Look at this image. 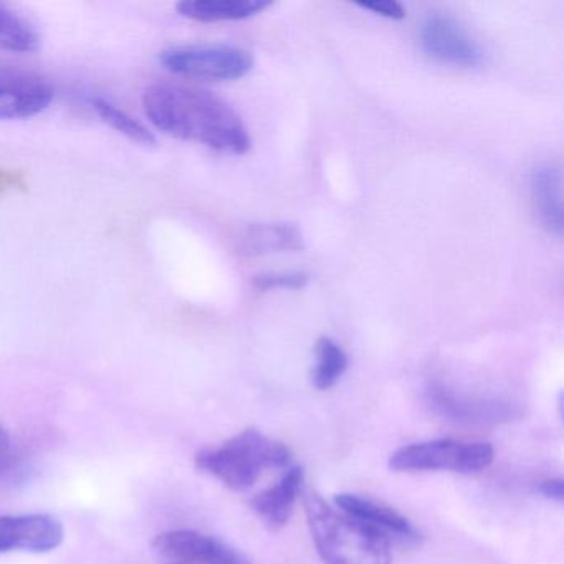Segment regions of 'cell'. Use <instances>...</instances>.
Instances as JSON below:
<instances>
[{"mask_svg": "<svg viewBox=\"0 0 564 564\" xmlns=\"http://www.w3.org/2000/svg\"><path fill=\"white\" fill-rule=\"evenodd\" d=\"M303 505L323 563L392 564V541L381 531L326 503L316 491H306Z\"/></svg>", "mask_w": 564, "mask_h": 564, "instance_id": "7a4b0ae2", "label": "cell"}, {"mask_svg": "<svg viewBox=\"0 0 564 564\" xmlns=\"http://www.w3.org/2000/svg\"><path fill=\"white\" fill-rule=\"evenodd\" d=\"M167 564H183V563H167Z\"/></svg>", "mask_w": 564, "mask_h": 564, "instance_id": "603a6c76", "label": "cell"}, {"mask_svg": "<svg viewBox=\"0 0 564 564\" xmlns=\"http://www.w3.org/2000/svg\"><path fill=\"white\" fill-rule=\"evenodd\" d=\"M310 283V275L300 270L290 272H265L253 276L252 286L259 292H272V290H302Z\"/></svg>", "mask_w": 564, "mask_h": 564, "instance_id": "d6986e66", "label": "cell"}, {"mask_svg": "<svg viewBox=\"0 0 564 564\" xmlns=\"http://www.w3.org/2000/svg\"><path fill=\"white\" fill-rule=\"evenodd\" d=\"M358 8L365 11L372 12V14L381 15V18L392 19V21H401L408 15L404 6L398 0H366V2H358Z\"/></svg>", "mask_w": 564, "mask_h": 564, "instance_id": "ffe728a7", "label": "cell"}, {"mask_svg": "<svg viewBox=\"0 0 564 564\" xmlns=\"http://www.w3.org/2000/svg\"><path fill=\"white\" fill-rule=\"evenodd\" d=\"M305 471L299 465H290L283 477L250 500V508L269 530L279 531L289 523L302 491Z\"/></svg>", "mask_w": 564, "mask_h": 564, "instance_id": "7c38bea8", "label": "cell"}, {"mask_svg": "<svg viewBox=\"0 0 564 564\" xmlns=\"http://www.w3.org/2000/svg\"><path fill=\"white\" fill-rule=\"evenodd\" d=\"M90 107L94 108L95 113L98 115L104 123L110 124L115 131L127 137L133 143L141 144V147H156V138L154 134L144 127L137 118L128 115L127 111L118 108L117 105L111 104L107 98L94 97L90 98Z\"/></svg>", "mask_w": 564, "mask_h": 564, "instance_id": "ac0fdd59", "label": "cell"}, {"mask_svg": "<svg viewBox=\"0 0 564 564\" xmlns=\"http://www.w3.org/2000/svg\"><path fill=\"white\" fill-rule=\"evenodd\" d=\"M64 541V527L47 513L0 517V554L11 551L48 553Z\"/></svg>", "mask_w": 564, "mask_h": 564, "instance_id": "30bf717a", "label": "cell"}, {"mask_svg": "<svg viewBox=\"0 0 564 564\" xmlns=\"http://www.w3.org/2000/svg\"><path fill=\"white\" fill-rule=\"evenodd\" d=\"M147 117L158 130L217 153L240 156L252 147L242 117L207 90L180 84H154L143 94Z\"/></svg>", "mask_w": 564, "mask_h": 564, "instance_id": "6da1fadb", "label": "cell"}, {"mask_svg": "<svg viewBox=\"0 0 564 564\" xmlns=\"http://www.w3.org/2000/svg\"><path fill=\"white\" fill-rule=\"evenodd\" d=\"M531 200L541 227L551 236H563V176L553 164L538 166L531 174Z\"/></svg>", "mask_w": 564, "mask_h": 564, "instance_id": "5bb4252c", "label": "cell"}, {"mask_svg": "<svg viewBox=\"0 0 564 564\" xmlns=\"http://www.w3.org/2000/svg\"><path fill=\"white\" fill-rule=\"evenodd\" d=\"M12 465H14V451H12L11 435L0 425V477L11 471Z\"/></svg>", "mask_w": 564, "mask_h": 564, "instance_id": "44dd1931", "label": "cell"}, {"mask_svg": "<svg viewBox=\"0 0 564 564\" xmlns=\"http://www.w3.org/2000/svg\"><path fill=\"white\" fill-rule=\"evenodd\" d=\"M427 402L435 414L460 425H503L523 415L520 405L497 395L468 394L444 382H431Z\"/></svg>", "mask_w": 564, "mask_h": 564, "instance_id": "8992f818", "label": "cell"}, {"mask_svg": "<svg viewBox=\"0 0 564 564\" xmlns=\"http://www.w3.org/2000/svg\"><path fill=\"white\" fill-rule=\"evenodd\" d=\"M41 47V35L22 15L0 4V51L32 54Z\"/></svg>", "mask_w": 564, "mask_h": 564, "instance_id": "e0dca14e", "label": "cell"}, {"mask_svg": "<svg viewBox=\"0 0 564 564\" xmlns=\"http://www.w3.org/2000/svg\"><path fill=\"white\" fill-rule=\"evenodd\" d=\"M54 98V87L41 75L0 65V121L37 117Z\"/></svg>", "mask_w": 564, "mask_h": 564, "instance_id": "ba28073f", "label": "cell"}, {"mask_svg": "<svg viewBox=\"0 0 564 564\" xmlns=\"http://www.w3.org/2000/svg\"><path fill=\"white\" fill-rule=\"evenodd\" d=\"M538 491L541 497L561 503L564 500V481L561 478H546L538 484Z\"/></svg>", "mask_w": 564, "mask_h": 564, "instance_id": "7402d4cb", "label": "cell"}, {"mask_svg": "<svg viewBox=\"0 0 564 564\" xmlns=\"http://www.w3.org/2000/svg\"><path fill=\"white\" fill-rule=\"evenodd\" d=\"M270 6V0H183L176 9L193 21L224 22L253 18Z\"/></svg>", "mask_w": 564, "mask_h": 564, "instance_id": "9a60e30c", "label": "cell"}, {"mask_svg": "<svg viewBox=\"0 0 564 564\" xmlns=\"http://www.w3.org/2000/svg\"><path fill=\"white\" fill-rule=\"evenodd\" d=\"M160 64L180 77L230 82L239 80L252 70L253 57L236 45L191 44L164 48Z\"/></svg>", "mask_w": 564, "mask_h": 564, "instance_id": "5b68a950", "label": "cell"}, {"mask_svg": "<svg viewBox=\"0 0 564 564\" xmlns=\"http://www.w3.org/2000/svg\"><path fill=\"white\" fill-rule=\"evenodd\" d=\"M316 365L312 372V382L318 391H328L335 388L336 382L343 378L349 366L345 349L329 338L322 336L316 343Z\"/></svg>", "mask_w": 564, "mask_h": 564, "instance_id": "2e32d148", "label": "cell"}, {"mask_svg": "<svg viewBox=\"0 0 564 564\" xmlns=\"http://www.w3.org/2000/svg\"><path fill=\"white\" fill-rule=\"evenodd\" d=\"M335 507L345 511L349 517L381 531L391 541L409 544V546L421 543V531L412 524L409 518L388 505L378 503L371 498L359 497L355 494H339L335 497Z\"/></svg>", "mask_w": 564, "mask_h": 564, "instance_id": "8fae6325", "label": "cell"}, {"mask_svg": "<svg viewBox=\"0 0 564 564\" xmlns=\"http://www.w3.org/2000/svg\"><path fill=\"white\" fill-rule=\"evenodd\" d=\"M154 551L167 563L252 564L236 547L193 530L166 531L153 541Z\"/></svg>", "mask_w": 564, "mask_h": 564, "instance_id": "9c48e42d", "label": "cell"}, {"mask_svg": "<svg viewBox=\"0 0 564 564\" xmlns=\"http://www.w3.org/2000/svg\"><path fill=\"white\" fill-rule=\"evenodd\" d=\"M236 249L247 257L299 252L305 247L302 230L292 223L247 224L237 232Z\"/></svg>", "mask_w": 564, "mask_h": 564, "instance_id": "4fadbf2b", "label": "cell"}, {"mask_svg": "<svg viewBox=\"0 0 564 564\" xmlns=\"http://www.w3.org/2000/svg\"><path fill=\"white\" fill-rule=\"evenodd\" d=\"M292 451L257 429H246L219 447L196 455V467L234 491H246L256 485L263 470L289 468Z\"/></svg>", "mask_w": 564, "mask_h": 564, "instance_id": "3957f363", "label": "cell"}, {"mask_svg": "<svg viewBox=\"0 0 564 564\" xmlns=\"http://www.w3.org/2000/svg\"><path fill=\"white\" fill-rule=\"evenodd\" d=\"M419 37L425 54L442 64L471 68L484 61V52L477 42L451 15L429 14L422 21Z\"/></svg>", "mask_w": 564, "mask_h": 564, "instance_id": "52a82bcc", "label": "cell"}, {"mask_svg": "<svg viewBox=\"0 0 564 564\" xmlns=\"http://www.w3.org/2000/svg\"><path fill=\"white\" fill-rule=\"evenodd\" d=\"M495 448L487 442H458L451 438L417 442L398 448L389 457L392 471H454L478 474L494 464Z\"/></svg>", "mask_w": 564, "mask_h": 564, "instance_id": "277c9868", "label": "cell"}]
</instances>
